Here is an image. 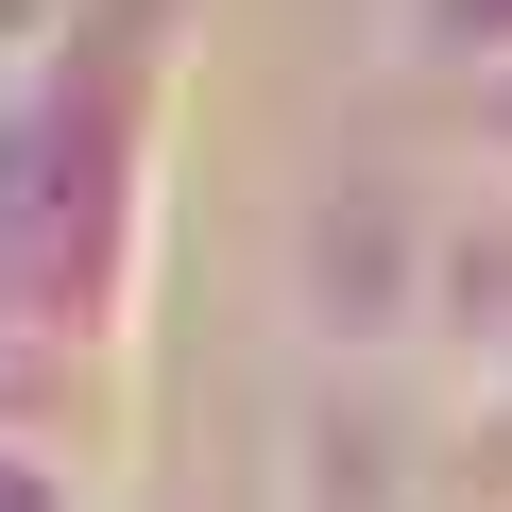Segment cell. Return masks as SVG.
Wrapping results in <instances>:
<instances>
[{
	"label": "cell",
	"instance_id": "cell-1",
	"mask_svg": "<svg viewBox=\"0 0 512 512\" xmlns=\"http://www.w3.org/2000/svg\"><path fill=\"white\" fill-rule=\"evenodd\" d=\"M188 0H0V444L137 461Z\"/></svg>",
	"mask_w": 512,
	"mask_h": 512
},
{
	"label": "cell",
	"instance_id": "cell-2",
	"mask_svg": "<svg viewBox=\"0 0 512 512\" xmlns=\"http://www.w3.org/2000/svg\"><path fill=\"white\" fill-rule=\"evenodd\" d=\"M444 171L427 154H342L291 188V342L308 359H410L427 376V274H444Z\"/></svg>",
	"mask_w": 512,
	"mask_h": 512
},
{
	"label": "cell",
	"instance_id": "cell-3",
	"mask_svg": "<svg viewBox=\"0 0 512 512\" xmlns=\"http://www.w3.org/2000/svg\"><path fill=\"white\" fill-rule=\"evenodd\" d=\"M274 512H444V376L308 359V393L274 427Z\"/></svg>",
	"mask_w": 512,
	"mask_h": 512
},
{
	"label": "cell",
	"instance_id": "cell-4",
	"mask_svg": "<svg viewBox=\"0 0 512 512\" xmlns=\"http://www.w3.org/2000/svg\"><path fill=\"white\" fill-rule=\"evenodd\" d=\"M427 376H444V393H495V376H512V188H461V205H444Z\"/></svg>",
	"mask_w": 512,
	"mask_h": 512
},
{
	"label": "cell",
	"instance_id": "cell-5",
	"mask_svg": "<svg viewBox=\"0 0 512 512\" xmlns=\"http://www.w3.org/2000/svg\"><path fill=\"white\" fill-rule=\"evenodd\" d=\"M393 69L410 86H495L512 69V0H393Z\"/></svg>",
	"mask_w": 512,
	"mask_h": 512
},
{
	"label": "cell",
	"instance_id": "cell-6",
	"mask_svg": "<svg viewBox=\"0 0 512 512\" xmlns=\"http://www.w3.org/2000/svg\"><path fill=\"white\" fill-rule=\"evenodd\" d=\"M444 512H512V376L444 393Z\"/></svg>",
	"mask_w": 512,
	"mask_h": 512
},
{
	"label": "cell",
	"instance_id": "cell-7",
	"mask_svg": "<svg viewBox=\"0 0 512 512\" xmlns=\"http://www.w3.org/2000/svg\"><path fill=\"white\" fill-rule=\"evenodd\" d=\"M120 478H86V461H52V444H0V512H103Z\"/></svg>",
	"mask_w": 512,
	"mask_h": 512
}]
</instances>
